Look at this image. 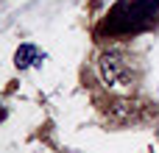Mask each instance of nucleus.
Masks as SVG:
<instances>
[{
  "instance_id": "nucleus-1",
  "label": "nucleus",
  "mask_w": 159,
  "mask_h": 153,
  "mask_svg": "<svg viewBox=\"0 0 159 153\" xmlns=\"http://www.w3.org/2000/svg\"><path fill=\"white\" fill-rule=\"evenodd\" d=\"M123 72H126V67H123V61L117 59V53H103V56H101V78H103L106 86H115V84L123 78Z\"/></svg>"
},
{
  "instance_id": "nucleus-2",
  "label": "nucleus",
  "mask_w": 159,
  "mask_h": 153,
  "mask_svg": "<svg viewBox=\"0 0 159 153\" xmlns=\"http://www.w3.org/2000/svg\"><path fill=\"white\" fill-rule=\"evenodd\" d=\"M39 61H42V59H39V53H36L34 45H20L17 53H14V64H17L20 70H25V67H31V64H39Z\"/></svg>"
}]
</instances>
